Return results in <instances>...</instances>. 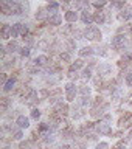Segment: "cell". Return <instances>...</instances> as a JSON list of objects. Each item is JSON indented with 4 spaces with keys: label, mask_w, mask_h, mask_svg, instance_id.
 <instances>
[{
    "label": "cell",
    "mask_w": 132,
    "mask_h": 149,
    "mask_svg": "<svg viewBox=\"0 0 132 149\" xmlns=\"http://www.w3.org/2000/svg\"><path fill=\"white\" fill-rule=\"evenodd\" d=\"M82 36L89 40H101V31H100V28H96V26H87L86 30H84Z\"/></svg>",
    "instance_id": "1"
},
{
    "label": "cell",
    "mask_w": 132,
    "mask_h": 149,
    "mask_svg": "<svg viewBox=\"0 0 132 149\" xmlns=\"http://www.w3.org/2000/svg\"><path fill=\"white\" fill-rule=\"evenodd\" d=\"M110 45H112V48H114V50L120 51L121 48H124V45H126V36H123V34H117L114 39H112Z\"/></svg>",
    "instance_id": "2"
},
{
    "label": "cell",
    "mask_w": 132,
    "mask_h": 149,
    "mask_svg": "<svg viewBox=\"0 0 132 149\" xmlns=\"http://www.w3.org/2000/svg\"><path fill=\"white\" fill-rule=\"evenodd\" d=\"M76 93H78V90H76V86L75 84H67L65 86V95H67V101H73L75 100V96H76Z\"/></svg>",
    "instance_id": "3"
},
{
    "label": "cell",
    "mask_w": 132,
    "mask_h": 149,
    "mask_svg": "<svg viewBox=\"0 0 132 149\" xmlns=\"http://www.w3.org/2000/svg\"><path fill=\"white\" fill-rule=\"evenodd\" d=\"M96 132H100V134H104V135H109L112 132V129H110V124L107 123V121H100L96 126Z\"/></svg>",
    "instance_id": "4"
},
{
    "label": "cell",
    "mask_w": 132,
    "mask_h": 149,
    "mask_svg": "<svg viewBox=\"0 0 132 149\" xmlns=\"http://www.w3.org/2000/svg\"><path fill=\"white\" fill-rule=\"evenodd\" d=\"M112 73V65L109 64H100L98 65V74H101V76H109Z\"/></svg>",
    "instance_id": "5"
},
{
    "label": "cell",
    "mask_w": 132,
    "mask_h": 149,
    "mask_svg": "<svg viewBox=\"0 0 132 149\" xmlns=\"http://www.w3.org/2000/svg\"><path fill=\"white\" fill-rule=\"evenodd\" d=\"M16 124H17L20 129H27L28 126H30V120H28L25 115H19L17 120H16Z\"/></svg>",
    "instance_id": "6"
},
{
    "label": "cell",
    "mask_w": 132,
    "mask_h": 149,
    "mask_svg": "<svg viewBox=\"0 0 132 149\" xmlns=\"http://www.w3.org/2000/svg\"><path fill=\"white\" fill-rule=\"evenodd\" d=\"M47 62H48V58H47L45 54H41L37 56V58L33 61V64L36 65V67H44V65H47Z\"/></svg>",
    "instance_id": "7"
},
{
    "label": "cell",
    "mask_w": 132,
    "mask_h": 149,
    "mask_svg": "<svg viewBox=\"0 0 132 149\" xmlns=\"http://www.w3.org/2000/svg\"><path fill=\"white\" fill-rule=\"evenodd\" d=\"M48 23L50 25H54V26L61 25V23H62V16H61V14H53V16L48 17Z\"/></svg>",
    "instance_id": "8"
},
{
    "label": "cell",
    "mask_w": 132,
    "mask_h": 149,
    "mask_svg": "<svg viewBox=\"0 0 132 149\" xmlns=\"http://www.w3.org/2000/svg\"><path fill=\"white\" fill-rule=\"evenodd\" d=\"M9 37H13V31H11V26L8 25V23H5L2 26V39H9Z\"/></svg>",
    "instance_id": "9"
},
{
    "label": "cell",
    "mask_w": 132,
    "mask_h": 149,
    "mask_svg": "<svg viewBox=\"0 0 132 149\" xmlns=\"http://www.w3.org/2000/svg\"><path fill=\"white\" fill-rule=\"evenodd\" d=\"M81 20H82V23H86V25H90V22L93 20L92 13H89L87 9H84L82 14H81Z\"/></svg>",
    "instance_id": "10"
},
{
    "label": "cell",
    "mask_w": 132,
    "mask_h": 149,
    "mask_svg": "<svg viewBox=\"0 0 132 149\" xmlns=\"http://www.w3.org/2000/svg\"><path fill=\"white\" fill-rule=\"evenodd\" d=\"M131 17H132V9H123V11H120V14H118V19L121 22L129 20Z\"/></svg>",
    "instance_id": "11"
},
{
    "label": "cell",
    "mask_w": 132,
    "mask_h": 149,
    "mask_svg": "<svg viewBox=\"0 0 132 149\" xmlns=\"http://www.w3.org/2000/svg\"><path fill=\"white\" fill-rule=\"evenodd\" d=\"M22 28H23V23H22V22H17V23H14V25L11 26L13 37H17L19 34H20V33H22Z\"/></svg>",
    "instance_id": "12"
},
{
    "label": "cell",
    "mask_w": 132,
    "mask_h": 149,
    "mask_svg": "<svg viewBox=\"0 0 132 149\" xmlns=\"http://www.w3.org/2000/svg\"><path fill=\"white\" fill-rule=\"evenodd\" d=\"M64 17H65V20L70 22V23H73V22H76V20H78V14L75 13V11H67Z\"/></svg>",
    "instance_id": "13"
},
{
    "label": "cell",
    "mask_w": 132,
    "mask_h": 149,
    "mask_svg": "<svg viewBox=\"0 0 132 149\" xmlns=\"http://www.w3.org/2000/svg\"><path fill=\"white\" fill-rule=\"evenodd\" d=\"M54 109H56V112H58L59 115H65V113H67V110H68V107H67V104H62V102L59 101L58 104H56Z\"/></svg>",
    "instance_id": "14"
},
{
    "label": "cell",
    "mask_w": 132,
    "mask_h": 149,
    "mask_svg": "<svg viewBox=\"0 0 132 149\" xmlns=\"http://www.w3.org/2000/svg\"><path fill=\"white\" fill-rule=\"evenodd\" d=\"M14 86H16V78H11V79H8L6 82H5V86H3V90L5 92H9V90H13Z\"/></svg>",
    "instance_id": "15"
},
{
    "label": "cell",
    "mask_w": 132,
    "mask_h": 149,
    "mask_svg": "<svg viewBox=\"0 0 132 149\" xmlns=\"http://www.w3.org/2000/svg\"><path fill=\"white\" fill-rule=\"evenodd\" d=\"M58 9H59V3H56V2H51V3H48V6H47V11L51 13V16H53V14H58Z\"/></svg>",
    "instance_id": "16"
},
{
    "label": "cell",
    "mask_w": 132,
    "mask_h": 149,
    "mask_svg": "<svg viewBox=\"0 0 132 149\" xmlns=\"http://www.w3.org/2000/svg\"><path fill=\"white\" fill-rule=\"evenodd\" d=\"M25 100H27V104H28V106H31L34 101H37V92L31 90V92H30V95H28Z\"/></svg>",
    "instance_id": "17"
},
{
    "label": "cell",
    "mask_w": 132,
    "mask_h": 149,
    "mask_svg": "<svg viewBox=\"0 0 132 149\" xmlns=\"http://www.w3.org/2000/svg\"><path fill=\"white\" fill-rule=\"evenodd\" d=\"M93 54V48L92 47H84V48L79 50V56H82V58H86V56H92Z\"/></svg>",
    "instance_id": "18"
},
{
    "label": "cell",
    "mask_w": 132,
    "mask_h": 149,
    "mask_svg": "<svg viewBox=\"0 0 132 149\" xmlns=\"http://www.w3.org/2000/svg\"><path fill=\"white\" fill-rule=\"evenodd\" d=\"M120 126H124V127H131L132 126V113L126 115V118H123L120 121Z\"/></svg>",
    "instance_id": "19"
},
{
    "label": "cell",
    "mask_w": 132,
    "mask_h": 149,
    "mask_svg": "<svg viewBox=\"0 0 132 149\" xmlns=\"http://www.w3.org/2000/svg\"><path fill=\"white\" fill-rule=\"evenodd\" d=\"M36 19H37V20H45V19H47V9H44V8H39V9H37Z\"/></svg>",
    "instance_id": "20"
},
{
    "label": "cell",
    "mask_w": 132,
    "mask_h": 149,
    "mask_svg": "<svg viewBox=\"0 0 132 149\" xmlns=\"http://www.w3.org/2000/svg\"><path fill=\"white\" fill-rule=\"evenodd\" d=\"M93 20H95L96 23H104L106 22V19H104V13L103 11H98L95 16H93Z\"/></svg>",
    "instance_id": "21"
},
{
    "label": "cell",
    "mask_w": 132,
    "mask_h": 149,
    "mask_svg": "<svg viewBox=\"0 0 132 149\" xmlns=\"http://www.w3.org/2000/svg\"><path fill=\"white\" fill-rule=\"evenodd\" d=\"M82 65H84V62H82L81 59H78V61H75V62L70 65V70H72V72H76V70H78V68H81Z\"/></svg>",
    "instance_id": "22"
},
{
    "label": "cell",
    "mask_w": 132,
    "mask_h": 149,
    "mask_svg": "<svg viewBox=\"0 0 132 149\" xmlns=\"http://www.w3.org/2000/svg\"><path fill=\"white\" fill-rule=\"evenodd\" d=\"M17 48H19V45H17V42H9L8 44V47H6V51H9V53H14V51H17Z\"/></svg>",
    "instance_id": "23"
},
{
    "label": "cell",
    "mask_w": 132,
    "mask_h": 149,
    "mask_svg": "<svg viewBox=\"0 0 132 149\" xmlns=\"http://www.w3.org/2000/svg\"><path fill=\"white\" fill-rule=\"evenodd\" d=\"M61 61H65V62H70V61H72V56H70L68 51H64V53H61Z\"/></svg>",
    "instance_id": "24"
},
{
    "label": "cell",
    "mask_w": 132,
    "mask_h": 149,
    "mask_svg": "<svg viewBox=\"0 0 132 149\" xmlns=\"http://www.w3.org/2000/svg\"><path fill=\"white\" fill-rule=\"evenodd\" d=\"M9 106V98H2V112H6Z\"/></svg>",
    "instance_id": "25"
},
{
    "label": "cell",
    "mask_w": 132,
    "mask_h": 149,
    "mask_svg": "<svg viewBox=\"0 0 132 149\" xmlns=\"http://www.w3.org/2000/svg\"><path fill=\"white\" fill-rule=\"evenodd\" d=\"M121 62L132 64V51H131V53H126V54H124V58H123V61H121Z\"/></svg>",
    "instance_id": "26"
},
{
    "label": "cell",
    "mask_w": 132,
    "mask_h": 149,
    "mask_svg": "<svg viewBox=\"0 0 132 149\" xmlns=\"http://www.w3.org/2000/svg\"><path fill=\"white\" fill-rule=\"evenodd\" d=\"M31 118H33V120H39V118H41V110H39V109H33Z\"/></svg>",
    "instance_id": "27"
},
{
    "label": "cell",
    "mask_w": 132,
    "mask_h": 149,
    "mask_svg": "<svg viewBox=\"0 0 132 149\" xmlns=\"http://www.w3.org/2000/svg\"><path fill=\"white\" fill-rule=\"evenodd\" d=\"M81 95L82 96H90V87H87V86L81 87Z\"/></svg>",
    "instance_id": "28"
},
{
    "label": "cell",
    "mask_w": 132,
    "mask_h": 149,
    "mask_svg": "<svg viewBox=\"0 0 132 149\" xmlns=\"http://www.w3.org/2000/svg\"><path fill=\"white\" fill-rule=\"evenodd\" d=\"M92 76V70L90 68H84V72H82V78L84 79H89Z\"/></svg>",
    "instance_id": "29"
},
{
    "label": "cell",
    "mask_w": 132,
    "mask_h": 149,
    "mask_svg": "<svg viewBox=\"0 0 132 149\" xmlns=\"http://www.w3.org/2000/svg\"><path fill=\"white\" fill-rule=\"evenodd\" d=\"M13 135H14V140H22V137H23V134H22V130H14L13 132Z\"/></svg>",
    "instance_id": "30"
},
{
    "label": "cell",
    "mask_w": 132,
    "mask_h": 149,
    "mask_svg": "<svg viewBox=\"0 0 132 149\" xmlns=\"http://www.w3.org/2000/svg\"><path fill=\"white\" fill-rule=\"evenodd\" d=\"M95 149H109V144H107L106 141H101V143H98L96 144V148Z\"/></svg>",
    "instance_id": "31"
},
{
    "label": "cell",
    "mask_w": 132,
    "mask_h": 149,
    "mask_svg": "<svg viewBox=\"0 0 132 149\" xmlns=\"http://www.w3.org/2000/svg\"><path fill=\"white\" fill-rule=\"evenodd\" d=\"M126 84H128L129 87H132V72L126 74Z\"/></svg>",
    "instance_id": "32"
},
{
    "label": "cell",
    "mask_w": 132,
    "mask_h": 149,
    "mask_svg": "<svg viewBox=\"0 0 132 149\" xmlns=\"http://www.w3.org/2000/svg\"><path fill=\"white\" fill-rule=\"evenodd\" d=\"M20 54L23 56V58H25V56H28V54H30V48H28V47H23V48H20Z\"/></svg>",
    "instance_id": "33"
},
{
    "label": "cell",
    "mask_w": 132,
    "mask_h": 149,
    "mask_svg": "<svg viewBox=\"0 0 132 149\" xmlns=\"http://www.w3.org/2000/svg\"><path fill=\"white\" fill-rule=\"evenodd\" d=\"M90 104V96H82V106Z\"/></svg>",
    "instance_id": "34"
},
{
    "label": "cell",
    "mask_w": 132,
    "mask_h": 149,
    "mask_svg": "<svg viewBox=\"0 0 132 149\" xmlns=\"http://www.w3.org/2000/svg\"><path fill=\"white\" fill-rule=\"evenodd\" d=\"M124 2H114L112 3V6H115V8H121V6H124Z\"/></svg>",
    "instance_id": "35"
},
{
    "label": "cell",
    "mask_w": 132,
    "mask_h": 149,
    "mask_svg": "<svg viewBox=\"0 0 132 149\" xmlns=\"http://www.w3.org/2000/svg\"><path fill=\"white\" fill-rule=\"evenodd\" d=\"M104 5H106V2H93V6H96V8H101Z\"/></svg>",
    "instance_id": "36"
},
{
    "label": "cell",
    "mask_w": 132,
    "mask_h": 149,
    "mask_svg": "<svg viewBox=\"0 0 132 149\" xmlns=\"http://www.w3.org/2000/svg\"><path fill=\"white\" fill-rule=\"evenodd\" d=\"M112 149H118V148H112Z\"/></svg>",
    "instance_id": "37"
}]
</instances>
